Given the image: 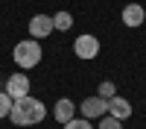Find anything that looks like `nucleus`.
Instances as JSON below:
<instances>
[{
    "label": "nucleus",
    "mask_w": 146,
    "mask_h": 129,
    "mask_svg": "<svg viewBox=\"0 0 146 129\" xmlns=\"http://www.w3.org/2000/svg\"><path fill=\"white\" fill-rule=\"evenodd\" d=\"M105 103H108V100L96 97V94H94V97H85V100H82V106H79V109H82V117H85V120L105 117Z\"/></svg>",
    "instance_id": "6"
},
{
    "label": "nucleus",
    "mask_w": 146,
    "mask_h": 129,
    "mask_svg": "<svg viewBox=\"0 0 146 129\" xmlns=\"http://www.w3.org/2000/svg\"><path fill=\"white\" fill-rule=\"evenodd\" d=\"M73 53H76L79 59H85V62H91V59L100 56V38H96V35H91V32L79 35V38L73 41Z\"/></svg>",
    "instance_id": "3"
},
{
    "label": "nucleus",
    "mask_w": 146,
    "mask_h": 129,
    "mask_svg": "<svg viewBox=\"0 0 146 129\" xmlns=\"http://www.w3.org/2000/svg\"><path fill=\"white\" fill-rule=\"evenodd\" d=\"M114 94H117V88H114V82H100V94H96V97H102V100H111L114 97Z\"/></svg>",
    "instance_id": "11"
},
{
    "label": "nucleus",
    "mask_w": 146,
    "mask_h": 129,
    "mask_svg": "<svg viewBox=\"0 0 146 129\" xmlns=\"http://www.w3.org/2000/svg\"><path fill=\"white\" fill-rule=\"evenodd\" d=\"M64 129H94L91 120H85V117H73V120L64 123Z\"/></svg>",
    "instance_id": "12"
},
{
    "label": "nucleus",
    "mask_w": 146,
    "mask_h": 129,
    "mask_svg": "<svg viewBox=\"0 0 146 129\" xmlns=\"http://www.w3.org/2000/svg\"><path fill=\"white\" fill-rule=\"evenodd\" d=\"M96 129H123V123H120V120H114V117H102V120H100V126H96Z\"/></svg>",
    "instance_id": "14"
},
{
    "label": "nucleus",
    "mask_w": 146,
    "mask_h": 129,
    "mask_svg": "<svg viewBox=\"0 0 146 129\" xmlns=\"http://www.w3.org/2000/svg\"><path fill=\"white\" fill-rule=\"evenodd\" d=\"M70 27H73V15H70V12L62 9V12H56V15H53V29H62V32H64V29H70Z\"/></svg>",
    "instance_id": "10"
},
{
    "label": "nucleus",
    "mask_w": 146,
    "mask_h": 129,
    "mask_svg": "<svg viewBox=\"0 0 146 129\" xmlns=\"http://www.w3.org/2000/svg\"><path fill=\"white\" fill-rule=\"evenodd\" d=\"M131 112H135V106H131L126 97H120V94H114V97L105 103V114L114 117V120H120V123H123L126 117H131Z\"/></svg>",
    "instance_id": "4"
},
{
    "label": "nucleus",
    "mask_w": 146,
    "mask_h": 129,
    "mask_svg": "<svg viewBox=\"0 0 146 129\" xmlns=\"http://www.w3.org/2000/svg\"><path fill=\"white\" fill-rule=\"evenodd\" d=\"M41 44L38 41H32V38H27V41H18L15 44V50H12V59H15V65L18 68H23V70H29V68H35L41 62Z\"/></svg>",
    "instance_id": "2"
},
{
    "label": "nucleus",
    "mask_w": 146,
    "mask_h": 129,
    "mask_svg": "<svg viewBox=\"0 0 146 129\" xmlns=\"http://www.w3.org/2000/svg\"><path fill=\"white\" fill-rule=\"evenodd\" d=\"M9 117H12L15 126H35V123H41L47 117V109H44L41 100H35V97L27 94V97H21V100H12Z\"/></svg>",
    "instance_id": "1"
},
{
    "label": "nucleus",
    "mask_w": 146,
    "mask_h": 129,
    "mask_svg": "<svg viewBox=\"0 0 146 129\" xmlns=\"http://www.w3.org/2000/svg\"><path fill=\"white\" fill-rule=\"evenodd\" d=\"M9 109H12V97L6 91H0V117H9Z\"/></svg>",
    "instance_id": "13"
},
{
    "label": "nucleus",
    "mask_w": 146,
    "mask_h": 129,
    "mask_svg": "<svg viewBox=\"0 0 146 129\" xmlns=\"http://www.w3.org/2000/svg\"><path fill=\"white\" fill-rule=\"evenodd\" d=\"M12 100H21V97H27L29 94V76L27 74H12L6 76V88H3Z\"/></svg>",
    "instance_id": "5"
},
{
    "label": "nucleus",
    "mask_w": 146,
    "mask_h": 129,
    "mask_svg": "<svg viewBox=\"0 0 146 129\" xmlns=\"http://www.w3.org/2000/svg\"><path fill=\"white\" fill-rule=\"evenodd\" d=\"M143 21H146V9L137 3V0H135V3H129V6H123V23H126L129 29H137Z\"/></svg>",
    "instance_id": "8"
},
{
    "label": "nucleus",
    "mask_w": 146,
    "mask_h": 129,
    "mask_svg": "<svg viewBox=\"0 0 146 129\" xmlns=\"http://www.w3.org/2000/svg\"><path fill=\"white\" fill-rule=\"evenodd\" d=\"M50 32H56V29H53V18H50V15H35V18L29 21V35H32V41L47 38Z\"/></svg>",
    "instance_id": "7"
},
{
    "label": "nucleus",
    "mask_w": 146,
    "mask_h": 129,
    "mask_svg": "<svg viewBox=\"0 0 146 129\" xmlns=\"http://www.w3.org/2000/svg\"><path fill=\"white\" fill-rule=\"evenodd\" d=\"M53 114H56V120H58V123H67V120H73V114H76V106H73L67 97H62V100L56 103Z\"/></svg>",
    "instance_id": "9"
}]
</instances>
